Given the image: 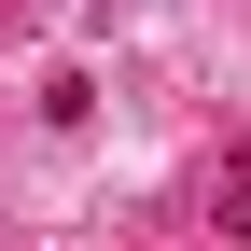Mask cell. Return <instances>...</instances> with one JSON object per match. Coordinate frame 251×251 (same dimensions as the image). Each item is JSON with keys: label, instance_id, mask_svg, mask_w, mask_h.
Listing matches in <instances>:
<instances>
[{"label": "cell", "instance_id": "1", "mask_svg": "<svg viewBox=\"0 0 251 251\" xmlns=\"http://www.w3.org/2000/svg\"><path fill=\"white\" fill-rule=\"evenodd\" d=\"M224 237H251V181H224Z\"/></svg>", "mask_w": 251, "mask_h": 251}]
</instances>
